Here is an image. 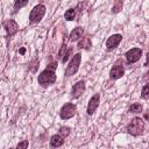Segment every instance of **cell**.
Here are the masks:
<instances>
[{"label":"cell","instance_id":"cell-2","mask_svg":"<svg viewBox=\"0 0 149 149\" xmlns=\"http://www.w3.org/2000/svg\"><path fill=\"white\" fill-rule=\"evenodd\" d=\"M127 132L133 136H140L144 132V122L141 118H134L127 126Z\"/></svg>","mask_w":149,"mask_h":149},{"label":"cell","instance_id":"cell-11","mask_svg":"<svg viewBox=\"0 0 149 149\" xmlns=\"http://www.w3.org/2000/svg\"><path fill=\"white\" fill-rule=\"evenodd\" d=\"M85 91V83L84 80H79L78 83H76L73 86H72V90H71V95L73 98H79Z\"/></svg>","mask_w":149,"mask_h":149},{"label":"cell","instance_id":"cell-18","mask_svg":"<svg viewBox=\"0 0 149 149\" xmlns=\"http://www.w3.org/2000/svg\"><path fill=\"white\" fill-rule=\"evenodd\" d=\"M121 8H122V1L121 0H115L114 5L112 7V12L113 13H119L121 10Z\"/></svg>","mask_w":149,"mask_h":149},{"label":"cell","instance_id":"cell-17","mask_svg":"<svg viewBox=\"0 0 149 149\" xmlns=\"http://www.w3.org/2000/svg\"><path fill=\"white\" fill-rule=\"evenodd\" d=\"M28 3V0H14V9L15 12L21 9L22 7H24Z\"/></svg>","mask_w":149,"mask_h":149},{"label":"cell","instance_id":"cell-20","mask_svg":"<svg viewBox=\"0 0 149 149\" xmlns=\"http://www.w3.org/2000/svg\"><path fill=\"white\" fill-rule=\"evenodd\" d=\"M141 97H142L143 99H147V98L149 97V85H148V84H146V85L143 86L142 92H141Z\"/></svg>","mask_w":149,"mask_h":149},{"label":"cell","instance_id":"cell-5","mask_svg":"<svg viewBox=\"0 0 149 149\" xmlns=\"http://www.w3.org/2000/svg\"><path fill=\"white\" fill-rule=\"evenodd\" d=\"M76 111H77V107L74 104H71V102H66L65 105L62 106L61 111H59V116L61 119L63 120H68V119H71L76 115Z\"/></svg>","mask_w":149,"mask_h":149},{"label":"cell","instance_id":"cell-22","mask_svg":"<svg viewBox=\"0 0 149 149\" xmlns=\"http://www.w3.org/2000/svg\"><path fill=\"white\" fill-rule=\"evenodd\" d=\"M71 52H72V49H69V50H68V51H66V52L64 54V56L62 57V62H63V63H65V62H66V61L69 59V57H70Z\"/></svg>","mask_w":149,"mask_h":149},{"label":"cell","instance_id":"cell-24","mask_svg":"<svg viewBox=\"0 0 149 149\" xmlns=\"http://www.w3.org/2000/svg\"><path fill=\"white\" fill-rule=\"evenodd\" d=\"M19 52H20L21 55H23V54L26 52V49H24V48H22V49H20V51H19Z\"/></svg>","mask_w":149,"mask_h":149},{"label":"cell","instance_id":"cell-21","mask_svg":"<svg viewBox=\"0 0 149 149\" xmlns=\"http://www.w3.org/2000/svg\"><path fill=\"white\" fill-rule=\"evenodd\" d=\"M66 52V43L65 42H63V44H62V47H61V50H59V52H58V57H63L64 56V54Z\"/></svg>","mask_w":149,"mask_h":149},{"label":"cell","instance_id":"cell-19","mask_svg":"<svg viewBox=\"0 0 149 149\" xmlns=\"http://www.w3.org/2000/svg\"><path fill=\"white\" fill-rule=\"evenodd\" d=\"M69 134H70V128H69V127L63 126V127H61V128H59V135H62L64 139H65V137H68V136H69Z\"/></svg>","mask_w":149,"mask_h":149},{"label":"cell","instance_id":"cell-6","mask_svg":"<svg viewBox=\"0 0 149 149\" xmlns=\"http://www.w3.org/2000/svg\"><path fill=\"white\" fill-rule=\"evenodd\" d=\"M126 59H127V62L129 63V64H133V63H136L140 58H141V56H142V50L140 49V48H132L130 50H128L127 52H126Z\"/></svg>","mask_w":149,"mask_h":149},{"label":"cell","instance_id":"cell-23","mask_svg":"<svg viewBox=\"0 0 149 149\" xmlns=\"http://www.w3.org/2000/svg\"><path fill=\"white\" fill-rule=\"evenodd\" d=\"M29 146V142L27 141V140H24V141H22V142H20V143H17V146H16V148L17 149H21V148H27Z\"/></svg>","mask_w":149,"mask_h":149},{"label":"cell","instance_id":"cell-13","mask_svg":"<svg viewBox=\"0 0 149 149\" xmlns=\"http://www.w3.org/2000/svg\"><path fill=\"white\" fill-rule=\"evenodd\" d=\"M83 35H84V28L77 27L70 33V41H78L79 38L83 37Z\"/></svg>","mask_w":149,"mask_h":149},{"label":"cell","instance_id":"cell-16","mask_svg":"<svg viewBox=\"0 0 149 149\" xmlns=\"http://www.w3.org/2000/svg\"><path fill=\"white\" fill-rule=\"evenodd\" d=\"M142 111H143V106L141 104H139V102H135V104L130 105V107L128 109L129 113H141Z\"/></svg>","mask_w":149,"mask_h":149},{"label":"cell","instance_id":"cell-3","mask_svg":"<svg viewBox=\"0 0 149 149\" xmlns=\"http://www.w3.org/2000/svg\"><path fill=\"white\" fill-rule=\"evenodd\" d=\"M80 62H81V54L78 52V54H76V55L72 57V59L69 62V64H68V66H66V69H65V76H66V77L73 76V74L78 71L79 65H80Z\"/></svg>","mask_w":149,"mask_h":149},{"label":"cell","instance_id":"cell-12","mask_svg":"<svg viewBox=\"0 0 149 149\" xmlns=\"http://www.w3.org/2000/svg\"><path fill=\"white\" fill-rule=\"evenodd\" d=\"M64 144V137L59 134H56V135H52L50 137V147L52 148H58Z\"/></svg>","mask_w":149,"mask_h":149},{"label":"cell","instance_id":"cell-10","mask_svg":"<svg viewBox=\"0 0 149 149\" xmlns=\"http://www.w3.org/2000/svg\"><path fill=\"white\" fill-rule=\"evenodd\" d=\"M99 102H100V95L97 93V94H94V95L90 99V101H88V105H87V114L92 115V114L97 111V108H98V106H99Z\"/></svg>","mask_w":149,"mask_h":149},{"label":"cell","instance_id":"cell-9","mask_svg":"<svg viewBox=\"0 0 149 149\" xmlns=\"http://www.w3.org/2000/svg\"><path fill=\"white\" fill-rule=\"evenodd\" d=\"M121 40H122L121 34H114V35L109 36V37L107 38V41H106V48H107V50L115 49V48L120 44Z\"/></svg>","mask_w":149,"mask_h":149},{"label":"cell","instance_id":"cell-15","mask_svg":"<svg viewBox=\"0 0 149 149\" xmlns=\"http://www.w3.org/2000/svg\"><path fill=\"white\" fill-rule=\"evenodd\" d=\"M64 17L66 21H72L76 19V9L74 8H70L64 13Z\"/></svg>","mask_w":149,"mask_h":149},{"label":"cell","instance_id":"cell-1","mask_svg":"<svg viewBox=\"0 0 149 149\" xmlns=\"http://www.w3.org/2000/svg\"><path fill=\"white\" fill-rule=\"evenodd\" d=\"M56 69H57V62H51L49 65H47V68L38 74L37 77V81L41 86L47 87L51 84H54L57 79L56 77Z\"/></svg>","mask_w":149,"mask_h":149},{"label":"cell","instance_id":"cell-14","mask_svg":"<svg viewBox=\"0 0 149 149\" xmlns=\"http://www.w3.org/2000/svg\"><path fill=\"white\" fill-rule=\"evenodd\" d=\"M91 47H92V43H91V40L88 37H83L78 42V48L79 49H86V50H88Z\"/></svg>","mask_w":149,"mask_h":149},{"label":"cell","instance_id":"cell-8","mask_svg":"<svg viewBox=\"0 0 149 149\" xmlns=\"http://www.w3.org/2000/svg\"><path fill=\"white\" fill-rule=\"evenodd\" d=\"M3 28H5V30H6L7 36L10 37V36H13V35H15V34L17 33V30H19V24H17L14 20H7V21H5V23H3Z\"/></svg>","mask_w":149,"mask_h":149},{"label":"cell","instance_id":"cell-7","mask_svg":"<svg viewBox=\"0 0 149 149\" xmlns=\"http://www.w3.org/2000/svg\"><path fill=\"white\" fill-rule=\"evenodd\" d=\"M125 74V68L122 65V62H118L113 68L112 70L109 71V78L113 79V80H116L119 78H121L122 76Z\"/></svg>","mask_w":149,"mask_h":149},{"label":"cell","instance_id":"cell-4","mask_svg":"<svg viewBox=\"0 0 149 149\" xmlns=\"http://www.w3.org/2000/svg\"><path fill=\"white\" fill-rule=\"evenodd\" d=\"M44 14H45V6L44 5H36L31 9V12L29 14V21H30V23H37V22H40L43 19Z\"/></svg>","mask_w":149,"mask_h":149}]
</instances>
